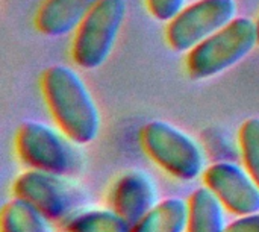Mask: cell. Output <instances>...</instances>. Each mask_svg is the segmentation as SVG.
Wrapping results in <instances>:
<instances>
[{
  "label": "cell",
  "instance_id": "1",
  "mask_svg": "<svg viewBox=\"0 0 259 232\" xmlns=\"http://www.w3.org/2000/svg\"><path fill=\"white\" fill-rule=\"evenodd\" d=\"M41 91L56 126L76 144L93 143L100 132L97 103L80 74L55 64L41 76Z\"/></svg>",
  "mask_w": 259,
  "mask_h": 232
},
{
  "label": "cell",
  "instance_id": "2",
  "mask_svg": "<svg viewBox=\"0 0 259 232\" xmlns=\"http://www.w3.org/2000/svg\"><path fill=\"white\" fill-rule=\"evenodd\" d=\"M258 44L256 21L249 17H235L188 52L187 73L194 81L214 78L243 61Z\"/></svg>",
  "mask_w": 259,
  "mask_h": 232
},
{
  "label": "cell",
  "instance_id": "3",
  "mask_svg": "<svg viewBox=\"0 0 259 232\" xmlns=\"http://www.w3.org/2000/svg\"><path fill=\"white\" fill-rule=\"evenodd\" d=\"M140 140L147 157L178 181H194L206 169V157L199 141L168 122L146 123Z\"/></svg>",
  "mask_w": 259,
  "mask_h": 232
},
{
  "label": "cell",
  "instance_id": "4",
  "mask_svg": "<svg viewBox=\"0 0 259 232\" xmlns=\"http://www.w3.org/2000/svg\"><path fill=\"white\" fill-rule=\"evenodd\" d=\"M77 146L58 126L36 120L23 122L15 135V150L24 166L64 176H73L82 166Z\"/></svg>",
  "mask_w": 259,
  "mask_h": 232
},
{
  "label": "cell",
  "instance_id": "5",
  "mask_svg": "<svg viewBox=\"0 0 259 232\" xmlns=\"http://www.w3.org/2000/svg\"><path fill=\"white\" fill-rule=\"evenodd\" d=\"M12 191L15 198L35 207L50 222H67L87 204L85 191L71 176L35 169L20 173Z\"/></svg>",
  "mask_w": 259,
  "mask_h": 232
},
{
  "label": "cell",
  "instance_id": "6",
  "mask_svg": "<svg viewBox=\"0 0 259 232\" xmlns=\"http://www.w3.org/2000/svg\"><path fill=\"white\" fill-rule=\"evenodd\" d=\"M127 14L126 0H99L74 30L71 58L83 70L99 68L109 58Z\"/></svg>",
  "mask_w": 259,
  "mask_h": 232
},
{
  "label": "cell",
  "instance_id": "7",
  "mask_svg": "<svg viewBox=\"0 0 259 232\" xmlns=\"http://www.w3.org/2000/svg\"><path fill=\"white\" fill-rule=\"evenodd\" d=\"M235 0H197L187 5L165 29V40L178 53H188L237 17Z\"/></svg>",
  "mask_w": 259,
  "mask_h": 232
},
{
  "label": "cell",
  "instance_id": "8",
  "mask_svg": "<svg viewBox=\"0 0 259 232\" xmlns=\"http://www.w3.org/2000/svg\"><path fill=\"white\" fill-rule=\"evenodd\" d=\"M203 184L234 216L259 213V185L243 164L220 160L208 166Z\"/></svg>",
  "mask_w": 259,
  "mask_h": 232
},
{
  "label": "cell",
  "instance_id": "9",
  "mask_svg": "<svg viewBox=\"0 0 259 232\" xmlns=\"http://www.w3.org/2000/svg\"><path fill=\"white\" fill-rule=\"evenodd\" d=\"M158 202V190L153 179L138 169L121 173L109 191V207L132 226Z\"/></svg>",
  "mask_w": 259,
  "mask_h": 232
},
{
  "label": "cell",
  "instance_id": "10",
  "mask_svg": "<svg viewBox=\"0 0 259 232\" xmlns=\"http://www.w3.org/2000/svg\"><path fill=\"white\" fill-rule=\"evenodd\" d=\"M99 0H44L35 15L38 32L58 38L74 32Z\"/></svg>",
  "mask_w": 259,
  "mask_h": 232
},
{
  "label": "cell",
  "instance_id": "11",
  "mask_svg": "<svg viewBox=\"0 0 259 232\" xmlns=\"http://www.w3.org/2000/svg\"><path fill=\"white\" fill-rule=\"evenodd\" d=\"M187 202V232H226V210L209 188H196Z\"/></svg>",
  "mask_w": 259,
  "mask_h": 232
},
{
  "label": "cell",
  "instance_id": "12",
  "mask_svg": "<svg viewBox=\"0 0 259 232\" xmlns=\"http://www.w3.org/2000/svg\"><path fill=\"white\" fill-rule=\"evenodd\" d=\"M187 220L188 202L181 198H167L137 222L132 232H187Z\"/></svg>",
  "mask_w": 259,
  "mask_h": 232
},
{
  "label": "cell",
  "instance_id": "13",
  "mask_svg": "<svg viewBox=\"0 0 259 232\" xmlns=\"http://www.w3.org/2000/svg\"><path fill=\"white\" fill-rule=\"evenodd\" d=\"M50 223L35 207L15 196L5 204L0 216L2 232H53Z\"/></svg>",
  "mask_w": 259,
  "mask_h": 232
},
{
  "label": "cell",
  "instance_id": "14",
  "mask_svg": "<svg viewBox=\"0 0 259 232\" xmlns=\"http://www.w3.org/2000/svg\"><path fill=\"white\" fill-rule=\"evenodd\" d=\"M68 232H132V225L109 208L80 210L65 222Z\"/></svg>",
  "mask_w": 259,
  "mask_h": 232
},
{
  "label": "cell",
  "instance_id": "15",
  "mask_svg": "<svg viewBox=\"0 0 259 232\" xmlns=\"http://www.w3.org/2000/svg\"><path fill=\"white\" fill-rule=\"evenodd\" d=\"M238 146L243 166L259 185V117H250L240 126Z\"/></svg>",
  "mask_w": 259,
  "mask_h": 232
},
{
  "label": "cell",
  "instance_id": "16",
  "mask_svg": "<svg viewBox=\"0 0 259 232\" xmlns=\"http://www.w3.org/2000/svg\"><path fill=\"white\" fill-rule=\"evenodd\" d=\"M144 2L149 14L153 18L165 23L173 20L185 8V0H144Z\"/></svg>",
  "mask_w": 259,
  "mask_h": 232
},
{
  "label": "cell",
  "instance_id": "17",
  "mask_svg": "<svg viewBox=\"0 0 259 232\" xmlns=\"http://www.w3.org/2000/svg\"><path fill=\"white\" fill-rule=\"evenodd\" d=\"M226 232H259V213L237 216V219L228 223Z\"/></svg>",
  "mask_w": 259,
  "mask_h": 232
},
{
  "label": "cell",
  "instance_id": "18",
  "mask_svg": "<svg viewBox=\"0 0 259 232\" xmlns=\"http://www.w3.org/2000/svg\"><path fill=\"white\" fill-rule=\"evenodd\" d=\"M256 24H258V36H259V18H258V21H256Z\"/></svg>",
  "mask_w": 259,
  "mask_h": 232
},
{
  "label": "cell",
  "instance_id": "19",
  "mask_svg": "<svg viewBox=\"0 0 259 232\" xmlns=\"http://www.w3.org/2000/svg\"><path fill=\"white\" fill-rule=\"evenodd\" d=\"M61 232H68V231H65V229H62V231H61Z\"/></svg>",
  "mask_w": 259,
  "mask_h": 232
}]
</instances>
